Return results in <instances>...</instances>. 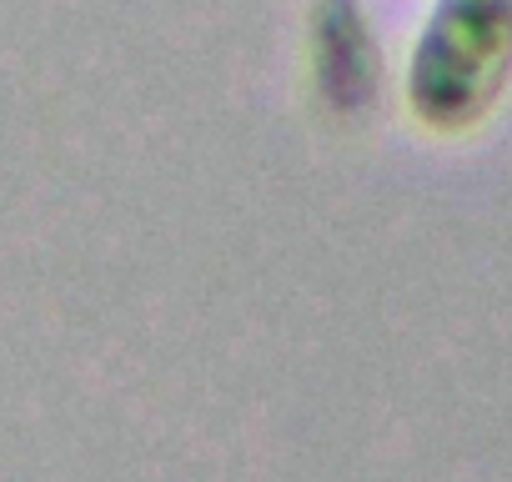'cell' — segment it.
I'll return each instance as SVG.
<instances>
[{
    "label": "cell",
    "mask_w": 512,
    "mask_h": 482,
    "mask_svg": "<svg viewBox=\"0 0 512 482\" xmlns=\"http://www.w3.org/2000/svg\"><path fill=\"white\" fill-rule=\"evenodd\" d=\"M512 91V0H432L407 61V106L437 136L477 131Z\"/></svg>",
    "instance_id": "obj_1"
},
{
    "label": "cell",
    "mask_w": 512,
    "mask_h": 482,
    "mask_svg": "<svg viewBox=\"0 0 512 482\" xmlns=\"http://www.w3.org/2000/svg\"><path fill=\"white\" fill-rule=\"evenodd\" d=\"M317 76L337 106H367L377 96V51L367 36V21L347 0L322 6V46H317Z\"/></svg>",
    "instance_id": "obj_2"
}]
</instances>
